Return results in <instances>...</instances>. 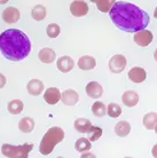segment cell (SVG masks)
Returning <instances> with one entry per match:
<instances>
[{
    "mask_svg": "<svg viewBox=\"0 0 157 158\" xmlns=\"http://www.w3.org/2000/svg\"><path fill=\"white\" fill-rule=\"evenodd\" d=\"M55 57H56V54L55 52L52 49V48L45 47L41 48L38 53V59L45 64H51L55 61Z\"/></svg>",
    "mask_w": 157,
    "mask_h": 158,
    "instance_id": "15",
    "label": "cell"
},
{
    "mask_svg": "<svg viewBox=\"0 0 157 158\" xmlns=\"http://www.w3.org/2000/svg\"><path fill=\"white\" fill-rule=\"evenodd\" d=\"M6 83H7V79H6V77H5L2 73H0V88L5 87Z\"/></svg>",
    "mask_w": 157,
    "mask_h": 158,
    "instance_id": "30",
    "label": "cell"
},
{
    "mask_svg": "<svg viewBox=\"0 0 157 158\" xmlns=\"http://www.w3.org/2000/svg\"><path fill=\"white\" fill-rule=\"evenodd\" d=\"M130 132H131V125L130 123L126 122V120H121L115 126V133L118 136H121V138H124L126 135H129Z\"/></svg>",
    "mask_w": 157,
    "mask_h": 158,
    "instance_id": "19",
    "label": "cell"
},
{
    "mask_svg": "<svg viewBox=\"0 0 157 158\" xmlns=\"http://www.w3.org/2000/svg\"><path fill=\"white\" fill-rule=\"evenodd\" d=\"M70 13L75 17H83L88 13V5L84 0H74L70 5Z\"/></svg>",
    "mask_w": 157,
    "mask_h": 158,
    "instance_id": "7",
    "label": "cell"
},
{
    "mask_svg": "<svg viewBox=\"0 0 157 158\" xmlns=\"http://www.w3.org/2000/svg\"><path fill=\"white\" fill-rule=\"evenodd\" d=\"M92 112L96 117H103L107 115V107L101 101H95L92 106Z\"/></svg>",
    "mask_w": 157,
    "mask_h": 158,
    "instance_id": "25",
    "label": "cell"
},
{
    "mask_svg": "<svg viewBox=\"0 0 157 158\" xmlns=\"http://www.w3.org/2000/svg\"><path fill=\"white\" fill-rule=\"evenodd\" d=\"M143 126L147 130H154L157 124V114L156 112H148L143 116Z\"/></svg>",
    "mask_w": 157,
    "mask_h": 158,
    "instance_id": "22",
    "label": "cell"
},
{
    "mask_svg": "<svg viewBox=\"0 0 157 158\" xmlns=\"http://www.w3.org/2000/svg\"><path fill=\"white\" fill-rule=\"evenodd\" d=\"M122 101L126 107H134L139 102V95L134 91H126L122 96Z\"/></svg>",
    "mask_w": 157,
    "mask_h": 158,
    "instance_id": "17",
    "label": "cell"
},
{
    "mask_svg": "<svg viewBox=\"0 0 157 158\" xmlns=\"http://www.w3.org/2000/svg\"><path fill=\"white\" fill-rule=\"evenodd\" d=\"M127 61L126 57L122 54H116L114 55L109 61V69L111 72L114 73H121L124 71V69L126 68Z\"/></svg>",
    "mask_w": 157,
    "mask_h": 158,
    "instance_id": "5",
    "label": "cell"
},
{
    "mask_svg": "<svg viewBox=\"0 0 157 158\" xmlns=\"http://www.w3.org/2000/svg\"><path fill=\"white\" fill-rule=\"evenodd\" d=\"M9 0H0V5H5V4H7Z\"/></svg>",
    "mask_w": 157,
    "mask_h": 158,
    "instance_id": "33",
    "label": "cell"
},
{
    "mask_svg": "<svg viewBox=\"0 0 157 158\" xmlns=\"http://www.w3.org/2000/svg\"><path fill=\"white\" fill-rule=\"evenodd\" d=\"M154 130H155V132H156V134H157V124H156V126H155V128H154Z\"/></svg>",
    "mask_w": 157,
    "mask_h": 158,
    "instance_id": "37",
    "label": "cell"
},
{
    "mask_svg": "<svg viewBox=\"0 0 157 158\" xmlns=\"http://www.w3.org/2000/svg\"><path fill=\"white\" fill-rule=\"evenodd\" d=\"M153 33L149 31V30H140V31H137L134 32V37H133V40L134 43L139 45L140 47H147V46H149L151 41H153Z\"/></svg>",
    "mask_w": 157,
    "mask_h": 158,
    "instance_id": "6",
    "label": "cell"
},
{
    "mask_svg": "<svg viewBox=\"0 0 157 158\" xmlns=\"http://www.w3.org/2000/svg\"><path fill=\"white\" fill-rule=\"evenodd\" d=\"M0 52L5 59L19 62L31 53V41L21 30L8 29L0 33Z\"/></svg>",
    "mask_w": 157,
    "mask_h": 158,
    "instance_id": "2",
    "label": "cell"
},
{
    "mask_svg": "<svg viewBox=\"0 0 157 158\" xmlns=\"http://www.w3.org/2000/svg\"><path fill=\"white\" fill-rule=\"evenodd\" d=\"M127 76H129V79H130L131 81H133L135 84H140L146 80V78H147V72H146V70L143 68L134 67L129 71Z\"/></svg>",
    "mask_w": 157,
    "mask_h": 158,
    "instance_id": "11",
    "label": "cell"
},
{
    "mask_svg": "<svg viewBox=\"0 0 157 158\" xmlns=\"http://www.w3.org/2000/svg\"><path fill=\"white\" fill-rule=\"evenodd\" d=\"M74 126L79 133H87L92 126V123L87 118H77L74 123Z\"/></svg>",
    "mask_w": 157,
    "mask_h": 158,
    "instance_id": "21",
    "label": "cell"
},
{
    "mask_svg": "<svg viewBox=\"0 0 157 158\" xmlns=\"http://www.w3.org/2000/svg\"><path fill=\"white\" fill-rule=\"evenodd\" d=\"M90 1H92V2H94V4H98L100 0H90Z\"/></svg>",
    "mask_w": 157,
    "mask_h": 158,
    "instance_id": "36",
    "label": "cell"
},
{
    "mask_svg": "<svg viewBox=\"0 0 157 158\" xmlns=\"http://www.w3.org/2000/svg\"><path fill=\"white\" fill-rule=\"evenodd\" d=\"M151 155H153V157L157 158V143L153 147V149H151Z\"/></svg>",
    "mask_w": 157,
    "mask_h": 158,
    "instance_id": "31",
    "label": "cell"
},
{
    "mask_svg": "<svg viewBox=\"0 0 157 158\" xmlns=\"http://www.w3.org/2000/svg\"><path fill=\"white\" fill-rule=\"evenodd\" d=\"M109 15L119 30L131 33L146 29L150 22L147 12L126 1H116L109 10Z\"/></svg>",
    "mask_w": 157,
    "mask_h": 158,
    "instance_id": "1",
    "label": "cell"
},
{
    "mask_svg": "<svg viewBox=\"0 0 157 158\" xmlns=\"http://www.w3.org/2000/svg\"><path fill=\"white\" fill-rule=\"evenodd\" d=\"M60 32H61V29H60V25L56 23H51L47 25L46 28V33L49 38H56L59 37Z\"/></svg>",
    "mask_w": 157,
    "mask_h": 158,
    "instance_id": "29",
    "label": "cell"
},
{
    "mask_svg": "<svg viewBox=\"0 0 157 158\" xmlns=\"http://www.w3.org/2000/svg\"><path fill=\"white\" fill-rule=\"evenodd\" d=\"M154 17H155V19H157V7H156V9L154 10Z\"/></svg>",
    "mask_w": 157,
    "mask_h": 158,
    "instance_id": "35",
    "label": "cell"
},
{
    "mask_svg": "<svg viewBox=\"0 0 157 158\" xmlns=\"http://www.w3.org/2000/svg\"><path fill=\"white\" fill-rule=\"evenodd\" d=\"M61 101H62L63 104L71 107V106L77 104V102L79 101V95L75 89L69 88V89L64 91L62 94H61Z\"/></svg>",
    "mask_w": 157,
    "mask_h": 158,
    "instance_id": "12",
    "label": "cell"
},
{
    "mask_svg": "<svg viewBox=\"0 0 157 158\" xmlns=\"http://www.w3.org/2000/svg\"><path fill=\"white\" fill-rule=\"evenodd\" d=\"M44 100L46 101V103L54 106L56 103L61 101V92L59 88L56 87H49L47 88L45 93H44Z\"/></svg>",
    "mask_w": 157,
    "mask_h": 158,
    "instance_id": "10",
    "label": "cell"
},
{
    "mask_svg": "<svg viewBox=\"0 0 157 158\" xmlns=\"http://www.w3.org/2000/svg\"><path fill=\"white\" fill-rule=\"evenodd\" d=\"M84 154V152H83ZM82 157H94V155L93 154H84V155H82Z\"/></svg>",
    "mask_w": 157,
    "mask_h": 158,
    "instance_id": "32",
    "label": "cell"
},
{
    "mask_svg": "<svg viewBox=\"0 0 157 158\" xmlns=\"http://www.w3.org/2000/svg\"><path fill=\"white\" fill-rule=\"evenodd\" d=\"M32 149H33L32 143H24L22 146L4 143L1 147V152L5 157L8 158H28Z\"/></svg>",
    "mask_w": 157,
    "mask_h": 158,
    "instance_id": "4",
    "label": "cell"
},
{
    "mask_svg": "<svg viewBox=\"0 0 157 158\" xmlns=\"http://www.w3.org/2000/svg\"><path fill=\"white\" fill-rule=\"evenodd\" d=\"M56 67L61 72L67 73V72H70L74 69L75 62H74V60L71 59L70 56H61L56 61Z\"/></svg>",
    "mask_w": 157,
    "mask_h": 158,
    "instance_id": "13",
    "label": "cell"
},
{
    "mask_svg": "<svg viewBox=\"0 0 157 158\" xmlns=\"http://www.w3.org/2000/svg\"><path fill=\"white\" fill-rule=\"evenodd\" d=\"M20 17V10L14 6H9V7L5 8V10L2 12V20L7 24H14L16 22H19Z\"/></svg>",
    "mask_w": 157,
    "mask_h": 158,
    "instance_id": "8",
    "label": "cell"
},
{
    "mask_svg": "<svg viewBox=\"0 0 157 158\" xmlns=\"http://www.w3.org/2000/svg\"><path fill=\"white\" fill-rule=\"evenodd\" d=\"M19 130L23 133H31L35 130V120L31 117H23L19 122Z\"/></svg>",
    "mask_w": 157,
    "mask_h": 158,
    "instance_id": "18",
    "label": "cell"
},
{
    "mask_svg": "<svg viewBox=\"0 0 157 158\" xmlns=\"http://www.w3.org/2000/svg\"><path fill=\"white\" fill-rule=\"evenodd\" d=\"M78 68L80 70H84V71H88V70H92L94 69L95 65H96V60L93 57V56L90 55H84L82 56L78 61Z\"/></svg>",
    "mask_w": 157,
    "mask_h": 158,
    "instance_id": "16",
    "label": "cell"
},
{
    "mask_svg": "<svg viewBox=\"0 0 157 158\" xmlns=\"http://www.w3.org/2000/svg\"><path fill=\"white\" fill-rule=\"evenodd\" d=\"M115 2H116V0H100L98 4H96V7H98V9L100 12L109 13V10L114 6Z\"/></svg>",
    "mask_w": 157,
    "mask_h": 158,
    "instance_id": "28",
    "label": "cell"
},
{
    "mask_svg": "<svg viewBox=\"0 0 157 158\" xmlns=\"http://www.w3.org/2000/svg\"><path fill=\"white\" fill-rule=\"evenodd\" d=\"M28 93L32 96H38L44 92V84L39 79H31L27 85Z\"/></svg>",
    "mask_w": 157,
    "mask_h": 158,
    "instance_id": "14",
    "label": "cell"
},
{
    "mask_svg": "<svg viewBox=\"0 0 157 158\" xmlns=\"http://www.w3.org/2000/svg\"><path fill=\"white\" fill-rule=\"evenodd\" d=\"M86 94L90 96L91 99L98 100L100 99L103 94V88L102 86L98 83V81H90V83L86 85Z\"/></svg>",
    "mask_w": 157,
    "mask_h": 158,
    "instance_id": "9",
    "label": "cell"
},
{
    "mask_svg": "<svg viewBox=\"0 0 157 158\" xmlns=\"http://www.w3.org/2000/svg\"><path fill=\"white\" fill-rule=\"evenodd\" d=\"M154 59H155V61L157 62V49L155 51V53H154Z\"/></svg>",
    "mask_w": 157,
    "mask_h": 158,
    "instance_id": "34",
    "label": "cell"
},
{
    "mask_svg": "<svg viewBox=\"0 0 157 158\" xmlns=\"http://www.w3.org/2000/svg\"><path fill=\"white\" fill-rule=\"evenodd\" d=\"M91 147H92V144H91V141L86 138L78 139V140L76 141V143H75V149L78 151V152H82V154H83V152H86V151L90 150Z\"/></svg>",
    "mask_w": 157,
    "mask_h": 158,
    "instance_id": "24",
    "label": "cell"
},
{
    "mask_svg": "<svg viewBox=\"0 0 157 158\" xmlns=\"http://www.w3.org/2000/svg\"><path fill=\"white\" fill-rule=\"evenodd\" d=\"M46 14L47 10L43 5H36L31 10V16L35 21H43L46 17Z\"/></svg>",
    "mask_w": 157,
    "mask_h": 158,
    "instance_id": "23",
    "label": "cell"
},
{
    "mask_svg": "<svg viewBox=\"0 0 157 158\" xmlns=\"http://www.w3.org/2000/svg\"><path fill=\"white\" fill-rule=\"evenodd\" d=\"M102 133L103 131L101 127L99 126H91V128L88 130L87 132V135H88V140H90L91 142H94V141H98L99 139L102 136Z\"/></svg>",
    "mask_w": 157,
    "mask_h": 158,
    "instance_id": "26",
    "label": "cell"
},
{
    "mask_svg": "<svg viewBox=\"0 0 157 158\" xmlns=\"http://www.w3.org/2000/svg\"><path fill=\"white\" fill-rule=\"evenodd\" d=\"M63 139H64V131L61 127H51L41 139L39 146L40 154L44 156H48L49 154H52L55 147L60 142H62Z\"/></svg>",
    "mask_w": 157,
    "mask_h": 158,
    "instance_id": "3",
    "label": "cell"
},
{
    "mask_svg": "<svg viewBox=\"0 0 157 158\" xmlns=\"http://www.w3.org/2000/svg\"><path fill=\"white\" fill-rule=\"evenodd\" d=\"M7 110L12 115H19L23 111V102L20 99H14L7 104Z\"/></svg>",
    "mask_w": 157,
    "mask_h": 158,
    "instance_id": "20",
    "label": "cell"
},
{
    "mask_svg": "<svg viewBox=\"0 0 157 158\" xmlns=\"http://www.w3.org/2000/svg\"><path fill=\"white\" fill-rule=\"evenodd\" d=\"M107 114L111 118H118L122 115V108L119 107L117 103H109V106L107 107Z\"/></svg>",
    "mask_w": 157,
    "mask_h": 158,
    "instance_id": "27",
    "label": "cell"
}]
</instances>
